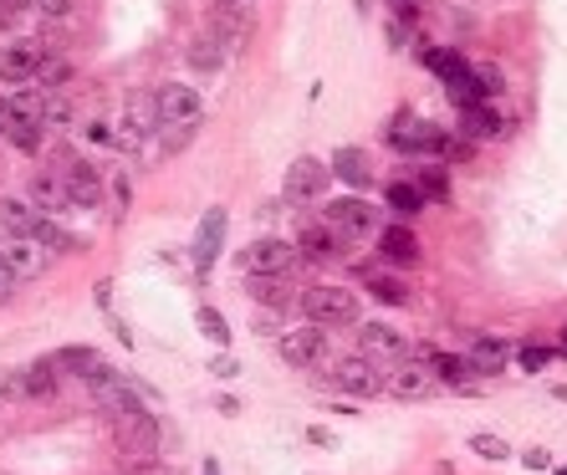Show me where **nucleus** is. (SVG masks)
<instances>
[{
	"mask_svg": "<svg viewBox=\"0 0 567 475\" xmlns=\"http://www.w3.org/2000/svg\"><path fill=\"white\" fill-rule=\"evenodd\" d=\"M5 134H11V144L21 154H36L46 144V123H31V118H15L11 128H5Z\"/></svg>",
	"mask_w": 567,
	"mask_h": 475,
	"instance_id": "nucleus-29",
	"label": "nucleus"
},
{
	"mask_svg": "<svg viewBox=\"0 0 567 475\" xmlns=\"http://www.w3.org/2000/svg\"><path fill=\"white\" fill-rule=\"evenodd\" d=\"M322 220H328L343 240H363L374 230V210H368V200H332Z\"/></svg>",
	"mask_w": 567,
	"mask_h": 475,
	"instance_id": "nucleus-7",
	"label": "nucleus"
},
{
	"mask_svg": "<svg viewBox=\"0 0 567 475\" xmlns=\"http://www.w3.org/2000/svg\"><path fill=\"white\" fill-rule=\"evenodd\" d=\"M225 52H230V46H225L215 31H205V36H194V46H190V67L194 72H215L225 61Z\"/></svg>",
	"mask_w": 567,
	"mask_h": 475,
	"instance_id": "nucleus-25",
	"label": "nucleus"
},
{
	"mask_svg": "<svg viewBox=\"0 0 567 475\" xmlns=\"http://www.w3.org/2000/svg\"><path fill=\"white\" fill-rule=\"evenodd\" d=\"M118 445L128 455H154L159 450V419L149 409H138V415H118Z\"/></svg>",
	"mask_w": 567,
	"mask_h": 475,
	"instance_id": "nucleus-8",
	"label": "nucleus"
},
{
	"mask_svg": "<svg viewBox=\"0 0 567 475\" xmlns=\"http://www.w3.org/2000/svg\"><path fill=\"white\" fill-rule=\"evenodd\" d=\"M465 134L470 138H496V128H501V123L491 118V113H486V103H465Z\"/></svg>",
	"mask_w": 567,
	"mask_h": 475,
	"instance_id": "nucleus-32",
	"label": "nucleus"
},
{
	"mask_svg": "<svg viewBox=\"0 0 567 475\" xmlns=\"http://www.w3.org/2000/svg\"><path fill=\"white\" fill-rule=\"evenodd\" d=\"M31 240H42L46 251H72V246H77V236H67V230H61V225L52 220L46 210L36 215V225H31Z\"/></svg>",
	"mask_w": 567,
	"mask_h": 475,
	"instance_id": "nucleus-26",
	"label": "nucleus"
},
{
	"mask_svg": "<svg viewBox=\"0 0 567 475\" xmlns=\"http://www.w3.org/2000/svg\"><path fill=\"white\" fill-rule=\"evenodd\" d=\"M470 450L486 455V461H507V455H511V445L501 440V434H470Z\"/></svg>",
	"mask_w": 567,
	"mask_h": 475,
	"instance_id": "nucleus-35",
	"label": "nucleus"
},
{
	"mask_svg": "<svg viewBox=\"0 0 567 475\" xmlns=\"http://www.w3.org/2000/svg\"><path fill=\"white\" fill-rule=\"evenodd\" d=\"M57 378H61V369H57V358H36L31 369H21V394L26 399H52L57 394Z\"/></svg>",
	"mask_w": 567,
	"mask_h": 475,
	"instance_id": "nucleus-20",
	"label": "nucleus"
},
{
	"mask_svg": "<svg viewBox=\"0 0 567 475\" xmlns=\"http://www.w3.org/2000/svg\"><path fill=\"white\" fill-rule=\"evenodd\" d=\"M194 317H200V327H205V338H209V342H220V348L230 342V327H225V317L215 313V307H200Z\"/></svg>",
	"mask_w": 567,
	"mask_h": 475,
	"instance_id": "nucleus-36",
	"label": "nucleus"
},
{
	"mask_svg": "<svg viewBox=\"0 0 567 475\" xmlns=\"http://www.w3.org/2000/svg\"><path fill=\"white\" fill-rule=\"evenodd\" d=\"M92 399L103 404L107 415L118 419V415H138V409H144V404H138V394H134V384H128V378H118V373H98V378H92Z\"/></svg>",
	"mask_w": 567,
	"mask_h": 475,
	"instance_id": "nucleus-6",
	"label": "nucleus"
},
{
	"mask_svg": "<svg viewBox=\"0 0 567 475\" xmlns=\"http://www.w3.org/2000/svg\"><path fill=\"white\" fill-rule=\"evenodd\" d=\"M388 144L404 154H445L450 149V134L445 128H434V123H415L409 134H388Z\"/></svg>",
	"mask_w": 567,
	"mask_h": 475,
	"instance_id": "nucleus-19",
	"label": "nucleus"
},
{
	"mask_svg": "<svg viewBox=\"0 0 567 475\" xmlns=\"http://www.w3.org/2000/svg\"><path fill=\"white\" fill-rule=\"evenodd\" d=\"M26 200L36 210H46V215H61V210H72V194H67V179L52 169V174H31L26 184Z\"/></svg>",
	"mask_w": 567,
	"mask_h": 475,
	"instance_id": "nucleus-14",
	"label": "nucleus"
},
{
	"mask_svg": "<svg viewBox=\"0 0 567 475\" xmlns=\"http://www.w3.org/2000/svg\"><path fill=\"white\" fill-rule=\"evenodd\" d=\"M547 358H553L547 348H522V353H517V363H522L526 373H542V369H547Z\"/></svg>",
	"mask_w": 567,
	"mask_h": 475,
	"instance_id": "nucleus-39",
	"label": "nucleus"
},
{
	"mask_svg": "<svg viewBox=\"0 0 567 475\" xmlns=\"http://www.w3.org/2000/svg\"><path fill=\"white\" fill-rule=\"evenodd\" d=\"M332 179H343L348 190H368L374 184V174H368V154L363 149H353V144H343V149L332 154Z\"/></svg>",
	"mask_w": 567,
	"mask_h": 475,
	"instance_id": "nucleus-17",
	"label": "nucleus"
},
{
	"mask_svg": "<svg viewBox=\"0 0 567 475\" xmlns=\"http://www.w3.org/2000/svg\"><path fill=\"white\" fill-rule=\"evenodd\" d=\"M322 353H328V327H317V323H307V327H297V332H286L282 338V358L286 363H297V369L317 363Z\"/></svg>",
	"mask_w": 567,
	"mask_h": 475,
	"instance_id": "nucleus-10",
	"label": "nucleus"
},
{
	"mask_svg": "<svg viewBox=\"0 0 567 475\" xmlns=\"http://www.w3.org/2000/svg\"><path fill=\"white\" fill-rule=\"evenodd\" d=\"M359 348H363V358H404V338L384 323H363Z\"/></svg>",
	"mask_w": 567,
	"mask_h": 475,
	"instance_id": "nucleus-22",
	"label": "nucleus"
},
{
	"mask_svg": "<svg viewBox=\"0 0 567 475\" xmlns=\"http://www.w3.org/2000/svg\"><path fill=\"white\" fill-rule=\"evenodd\" d=\"M57 174L67 179V194H72V205H98L103 200V179L92 169L88 159H61Z\"/></svg>",
	"mask_w": 567,
	"mask_h": 475,
	"instance_id": "nucleus-9",
	"label": "nucleus"
},
{
	"mask_svg": "<svg viewBox=\"0 0 567 475\" xmlns=\"http://www.w3.org/2000/svg\"><path fill=\"white\" fill-rule=\"evenodd\" d=\"M246 5H251V0H220L215 15H209V31H215L230 52H236V46L246 42V31H251V11H246Z\"/></svg>",
	"mask_w": 567,
	"mask_h": 475,
	"instance_id": "nucleus-12",
	"label": "nucleus"
},
{
	"mask_svg": "<svg viewBox=\"0 0 567 475\" xmlns=\"http://www.w3.org/2000/svg\"><path fill=\"white\" fill-rule=\"evenodd\" d=\"M251 297L261 302V307H286V276H251Z\"/></svg>",
	"mask_w": 567,
	"mask_h": 475,
	"instance_id": "nucleus-30",
	"label": "nucleus"
},
{
	"mask_svg": "<svg viewBox=\"0 0 567 475\" xmlns=\"http://www.w3.org/2000/svg\"><path fill=\"white\" fill-rule=\"evenodd\" d=\"M328 179H332V169H328L322 159H297L292 169H286L282 190H286V200H297V205H313V200H322Z\"/></svg>",
	"mask_w": 567,
	"mask_h": 475,
	"instance_id": "nucleus-5",
	"label": "nucleus"
},
{
	"mask_svg": "<svg viewBox=\"0 0 567 475\" xmlns=\"http://www.w3.org/2000/svg\"><path fill=\"white\" fill-rule=\"evenodd\" d=\"M338 246H343V236H338L328 220H322V225H307V230H302V240H297L302 261H332V256H338Z\"/></svg>",
	"mask_w": 567,
	"mask_h": 475,
	"instance_id": "nucleus-21",
	"label": "nucleus"
},
{
	"mask_svg": "<svg viewBox=\"0 0 567 475\" xmlns=\"http://www.w3.org/2000/svg\"><path fill=\"white\" fill-rule=\"evenodd\" d=\"M563 338H567V332H563ZM563 353H567V342H563Z\"/></svg>",
	"mask_w": 567,
	"mask_h": 475,
	"instance_id": "nucleus-42",
	"label": "nucleus"
},
{
	"mask_svg": "<svg viewBox=\"0 0 567 475\" xmlns=\"http://www.w3.org/2000/svg\"><path fill=\"white\" fill-rule=\"evenodd\" d=\"M72 118V103H67V92H46V128H52V123H67Z\"/></svg>",
	"mask_w": 567,
	"mask_h": 475,
	"instance_id": "nucleus-38",
	"label": "nucleus"
},
{
	"mask_svg": "<svg viewBox=\"0 0 567 475\" xmlns=\"http://www.w3.org/2000/svg\"><path fill=\"white\" fill-rule=\"evenodd\" d=\"M388 394L394 399H424V394H434V369H424V363H399L394 369V378H388Z\"/></svg>",
	"mask_w": 567,
	"mask_h": 475,
	"instance_id": "nucleus-15",
	"label": "nucleus"
},
{
	"mask_svg": "<svg viewBox=\"0 0 567 475\" xmlns=\"http://www.w3.org/2000/svg\"><path fill=\"white\" fill-rule=\"evenodd\" d=\"M52 358H57V369L67 373V378H82V384H92V378L107 369L92 348H61V353H52Z\"/></svg>",
	"mask_w": 567,
	"mask_h": 475,
	"instance_id": "nucleus-24",
	"label": "nucleus"
},
{
	"mask_svg": "<svg viewBox=\"0 0 567 475\" xmlns=\"http://www.w3.org/2000/svg\"><path fill=\"white\" fill-rule=\"evenodd\" d=\"M465 358H470V369H476L480 378H496V373L511 363V348H507V338H491V332H486V338L470 342V353Z\"/></svg>",
	"mask_w": 567,
	"mask_h": 475,
	"instance_id": "nucleus-18",
	"label": "nucleus"
},
{
	"mask_svg": "<svg viewBox=\"0 0 567 475\" xmlns=\"http://www.w3.org/2000/svg\"><path fill=\"white\" fill-rule=\"evenodd\" d=\"M378 251H384L388 261H399V267H415L419 261V236L409 230V225H388L384 236H378Z\"/></svg>",
	"mask_w": 567,
	"mask_h": 475,
	"instance_id": "nucleus-23",
	"label": "nucleus"
},
{
	"mask_svg": "<svg viewBox=\"0 0 567 475\" xmlns=\"http://www.w3.org/2000/svg\"><path fill=\"white\" fill-rule=\"evenodd\" d=\"M368 292H374L378 302H388V307H404V302H409V286L394 282V276H374V282H368Z\"/></svg>",
	"mask_w": 567,
	"mask_h": 475,
	"instance_id": "nucleus-34",
	"label": "nucleus"
},
{
	"mask_svg": "<svg viewBox=\"0 0 567 475\" xmlns=\"http://www.w3.org/2000/svg\"><path fill=\"white\" fill-rule=\"evenodd\" d=\"M302 313L317 327H338L359 317V297L348 286H313V292H302Z\"/></svg>",
	"mask_w": 567,
	"mask_h": 475,
	"instance_id": "nucleus-3",
	"label": "nucleus"
},
{
	"mask_svg": "<svg viewBox=\"0 0 567 475\" xmlns=\"http://www.w3.org/2000/svg\"><path fill=\"white\" fill-rule=\"evenodd\" d=\"M220 246H225V210H205L200 236H194V271L200 276H209V267L220 261Z\"/></svg>",
	"mask_w": 567,
	"mask_h": 475,
	"instance_id": "nucleus-11",
	"label": "nucleus"
},
{
	"mask_svg": "<svg viewBox=\"0 0 567 475\" xmlns=\"http://www.w3.org/2000/svg\"><path fill=\"white\" fill-rule=\"evenodd\" d=\"M0 261L26 282V276H42L46 267H52V256H46V246L42 240H31V236H21V230H11V225L0 220Z\"/></svg>",
	"mask_w": 567,
	"mask_h": 475,
	"instance_id": "nucleus-4",
	"label": "nucleus"
},
{
	"mask_svg": "<svg viewBox=\"0 0 567 475\" xmlns=\"http://www.w3.org/2000/svg\"><path fill=\"white\" fill-rule=\"evenodd\" d=\"M67 77H72V67H67V61L57 57V52H46L42 67H36V77H31V82H36L42 92H57L61 82H67Z\"/></svg>",
	"mask_w": 567,
	"mask_h": 475,
	"instance_id": "nucleus-28",
	"label": "nucleus"
},
{
	"mask_svg": "<svg viewBox=\"0 0 567 475\" xmlns=\"http://www.w3.org/2000/svg\"><path fill=\"white\" fill-rule=\"evenodd\" d=\"M297 261H302V251L292 246V240H282V236L251 240V246L240 251V271H246V276H286Z\"/></svg>",
	"mask_w": 567,
	"mask_h": 475,
	"instance_id": "nucleus-1",
	"label": "nucleus"
},
{
	"mask_svg": "<svg viewBox=\"0 0 567 475\" xmlns=\"http://www.w3.org/2000/svg\"><path fill=\"white\" fill-rule=\"evenodd\" d=\"M31 11H36V21H67L77 5L72 0H31Z\"/></svg>",
	"mask_w": 567,
	"mask_h": 475,
	"instance_id": "nucleus-37",
	"label": "nucleus"
},
{
	"mask_svg": "<svg viewBox=\"0 0 567 475\" xmlns=\"http://www.w3.org/2000/svg\"><path fill=\"white\" fill-rule=\"evenodd\" d=\"M205 475H220V465H215V461H205Z\"/></svg>",
	"mask_w": 567,
	"mask_h": 475,
	"instance_id": "nucleus-41",
	"label": "nucleus"
},
{
	"mask_svg": "<svg viewBox=\"0 0 567 475\" xmlns=\"http://www.w3.org/2000/svg\"><path fill=\"white\" fill-rule=\"evenodd\" d=\"M15 286H21V276H15V271L5 267V261H0V307H5V302L15 297Z\"/></svg>",
	"mask_w": 567,
	"mask_h": 475,
	"instance_id": "nucleus-40",
	"label": "nucleus"
},
{
	"mask_svg": "<svg viewBox=\"0 0 567 475\" xmlns=\"http://www.w3.org/2000/svg\"><path fill=\"white\" fill-rule=\"evenodd\" d=\"M42 57H46L42 42L5 46V52H0V77H5V82H31V77H36V67H42Z\"/></svg>",
	"mask_w": 567,
	"mask_h": 475,
	"instance_id": "nucleus-13",
	"label": "nucleus"
},
{
	"mask_svg": "<svg viewBox=\"0 0 567 475\" xmlns=\"http://www.w3.org/2000/svg\"><path fill=\"white\" fill-rule=\"evenodd\" d=\"M154 108H159V123H165L169 134H190L205 103H200V92L184 88V82H165V88L154 92Z\"/></svg>",
	"mask_w": 567,
	"mask_h": 475,
	"instance_id": "nucleus-2",
	"label": "nucleus"
},
{
	"mask_svg": "<svg viewBox=\"0 0 567 475\" xmlns=\"http://www.w3.org/2000/svg\"><path fill=\"white\" fill-rule=\"evenodd\" d=\"M415 184L424 190V200H450V174L445 169H419Z\"/></svg>",
	"mask_w": 567,
	"mask_h": 475,
	"instance_id": "nucleus-33",
	"label": "nucleus"
},
{
	"mask_svg": "<svg viewBox=\"0 0 567 475\" xmlns=\"http://www.w3.org/2000/svg\"><path fill=\"white\" fill-rule=\"evenodd\" d=\"M434 378H445V384H465V378H480V373L470 369V358L440 353V358H434Z\"/></svg>",
	"mask_w": 567,
	"mask_h": 475,
	"instance_id": "nucleus-31",
	"label": "nucleus"
},
{
	"mask_svg": "<svg viewBox=\"0 0 567 475\" xmlns=\"http://www.w3.org/2000/svg\"><path fill=\"white\" fill-rule=\"evenodd\" d=\"M424 205V190H419L415 179H399V184H388V210L394 215H415Z\"/></svg>",
	"mask_w": 567,
	"mask_h": 475,
	"instance_id": "nucleus-27",
	"label": "nucleus"
},
{
	"mask_svg": "<svg viewBox=\"0 0 567 475\" xmlns=\"http://www.w3.org/2000/svg\"><path fill=\"white\" fill-rule=\"evenodd\" d=\"M332 388H343V394H378V373H374V363L368 358H348V363H338V373H332Z\"/></svg>",
	"mask_w": 567,
	"mask_h": 475,
	"instance_id": "nucleus-16",
	"label": "nucleus"
}]
</instances>
